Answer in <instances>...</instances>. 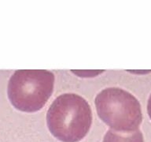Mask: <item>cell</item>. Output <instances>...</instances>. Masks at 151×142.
I'll list each match as a JSON object with an SVG mask.
<instances>
[{"mask_svg": "<svg viewBox=\"0 0 151 142\" xmlns=\"http://www.w3.org/2000/svg\"><path fill=\"white\" fill-rule=\"evenodd\" d=\"M47 123L50 132L59 141L78 142L91 126V108L79 95L64 93L50 104L47 112Z\"/></svg>", "mask_w": 151, "mask_h": 142, "instance_id": "1", "label": "cell"}, {"mask_svg": "<svg viewBox=\"0 0 151 142\" xmlns=\"http://www.w3.org/2000/svg\"><path fill=\"white\" fill-rule=\"evenodd\" d=\"M54 85V73L46 70H19L11 76L7 93L19 111L35 112L47 104Z\"/></svg>", "mask_w": 151, "mask_h": 142, "instance_id": "2", "label": "cell"}, {"mask_svg": "<svg viewBox=\"0 0 151 142\" xmlns=\"http://www.w3.org/2000/svg\"><path fill=\"white\" fill-rule=\"evenodd\" d=\"M97 113L111 130L133 132L139 130L142 121L141 105L135 97L120 88L101 90L94 99Z\"/></svg>", "mask_w": 151, "mask_h": 142, "instance_id": "3", "label": "cell"}, {"mask_svg": "<svg viewBox=\"0 0 151 142\" xmlns=\"http://www.w3.org/2000/svg\"><path fill=\"white\" fill-rule=\"evenodd\" d=\"M102 142H144L142 133L139 130L133 132H119L109 130Z\"/></svg>", "mask_w": 151, "mask_h": 142, "instance_id": "4", "label": "cell"}, {"mask_svg": "<svg viewBox=\"0 0 151 142\" xmlns=\"http://www.w3.org/2000/svg\"><path fill=\"white\" fill-rule=\"evenodd\" d=\"M72 72L79 77L92 78V77H96L100 73H103L104 70H72Z\"/></svg>", "mask_w": 151, "mask_h": 142, "instance_id": "5", "label": "cell"}, {"mask_svg": "<svg viewBox=\"0 0 151 142\" xmlns=\"http://www.w3.org/2000/svg\"><path fill=\"white\" fill-rule=\"evenodd\" d=\"M147 112H148L149 116H150V118L151 119V94L150 95L148 103H147Z\"/></svg>", "mask_w": 151, "mask_h": 142, "instance_id": "6", "label": "cell"}]
</instances>
